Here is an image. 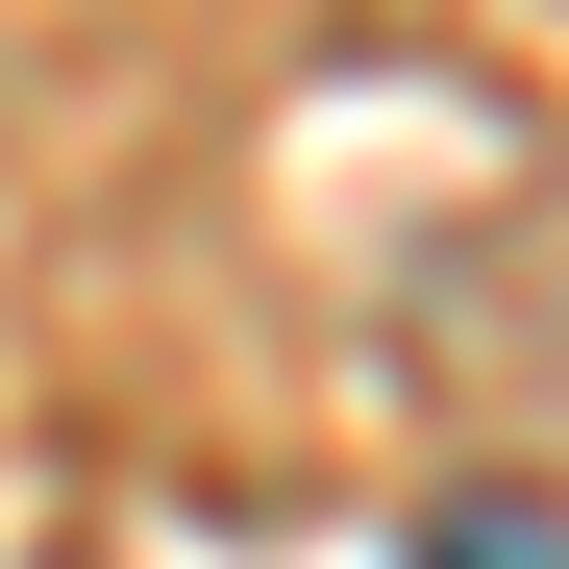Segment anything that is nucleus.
I'll return each instance as SVG.
<instances>
[{
    "label": "nucleus",
    "mask_w": 569,
    "mask_h": 569,
    "mask_svg": "<svg viewBox=\"0 0 569 569\" xmlns=\"http://www.w3.org/2000/svg\"><path fill=\"white\" fill-rule=\"evenodd\" d=\"M397 569H569V496H446Z\"/></svg>",
    "instance_id": "obj_1"
}]
</instances>
